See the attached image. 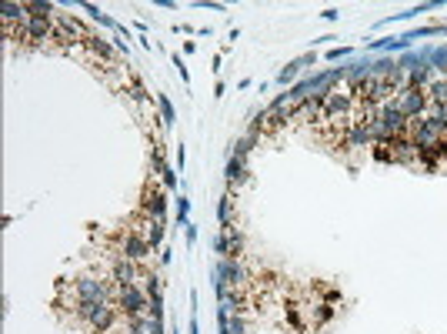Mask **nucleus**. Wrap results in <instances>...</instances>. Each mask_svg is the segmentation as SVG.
I'll return each instance as SVG.
<instances>
[{"label": "nucleus", "instance_id": "obj_1", "mask_svg": "<svg viewBox=\"0 0 447 334\" xmlns=\"http://www.w3.org/2000/svg\"><path fill=\"white\" fill-rule=\"evenodd\" d=\"M144 207H147V211H154V214H160V207H164V197H160V191H154V194L147 191V204H144Z\"/></svg>", "mask_w": 447, "mask_h": 334}]
</instances>
